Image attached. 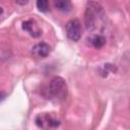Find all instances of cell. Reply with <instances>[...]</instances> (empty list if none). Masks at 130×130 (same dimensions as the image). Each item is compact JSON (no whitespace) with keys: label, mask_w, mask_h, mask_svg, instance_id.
<instances>
[{"label":"cell","mask_w":130,"mask_h":130,"mask_svg":"<svg viewBox=\"0 0 130 130\" xmlns=\"http://www.w3.org/2000/svg\"><path fill=\"white\" fill-rule=\"evenodd\" d=\"M105 11L103 6L94 1H89L86 3L85 7V12H84V22H85V27L87 30L91 31L94 30L98 21H101L105 18Z\"/></svg>","instance_id":"cell-1"},{"label":"cell","mask_w":130,"mask_h":130,"mask_svg":"<svg viewBox=\"0 0 130 130\" xmlns=\"http://www.w3.org/2000/svg\"><path fill=\"white\" fill-rule=\"evenodd\" d=\"M50 95L58 102H61L67 96V84L65 80L60 76H55L49 85Z\"/></svg>","instance_id":"cell-2"},{"label":"cell","mask_w":130,"mask_h":130,"mask_svg":"<svg viewBox=\"0 0 130 130\" xmlns=\"http://www.w3.org/2000/svg\"><path fill=\"white\" fill-rule=\"evenodd\" d=\"M66 35L68 39L73 42L79 41L81 38V25L78 19L73 18L66 23Z\"/></svg>","instance_id":"cell-3"},{"label":"cell","mask_w":130,"mask_h":130,"mask_svg":"<svg viewBox=\"0 0 130 130\" xmlns=\"http://www.w3.org/2000/svg\"><path fill=\"white\" fill-rule=\"evenodd\" d=\"M36 123L42 128H56L60 125V121L50 114L39 115L36 119Z\"/></svg>","instance_id":"cell-4"},{"label":"cell","mask_w":130,"mask_h":130,"mask_svg":"<svg viewBox=\"0 0 130 130\" xmlns=\"http://www.w3.org/2000/svg\"><path fill=\"white\" fill-rule=\"evenodd\" d=\"M50 52H51V47L49 46V44L44 42L35 45L31 50L32 55L37 58H46L50 54Z\"/></svg>","instance_id":"cell-5"},{"label":"cell","mask_w":130,"mask_h":130,"mask_svg":"<svg viewBox=\"0 0 130 130\" xmlns=\"http://www.w3.org/2000/svg\"><path fill=\"white\" fill-rule=\"evenodd\" d=\"M22 29H24L25 31H27L30 36H32L34 38H38L42 35L41 29L39 28L38 24L36 23L35 20L32 19H28L22 22Z\"/></svg>","instance_id":"cell-6"},{"label":"cell","mask_w":130,"mask_h":130,"mask_svg":"<svg viewBox=\"0 0 130 130\" xmlns=\"http://www.w3.org/2000/svg\"><path fill=\"white\" fill-rule=\"evenodd\" d=\"M55 7L62 12H69L72 9V4L68 0H57L54 2Z\"/></svg>","instance_id":"cell-7"},{"label":"cell","mask_w":130,"mask_h":130,"mask_svg":"<svg viewBox=\"0 0 130 130\" xmlns=\"http://www.w3.org/2000/svg\"><path fill=\"white\" fill-rule=\"evenodd\" d=\"M88 41L90 42V45L95 49H101L106 43L105 37H103L101 35H94V36L90 37V39H88Z\"/></svg>","instance_id":"cell-8"},{"label":"cell","mask_w":130,"mask_h":130,"mask_svg":"<svg viewBox=\"0 0 130 130\" xmlns=\"http://www.w3.org/2000/svg\"><path fill=\"white\" fill-rule=\"evenodd\" d=\"M37 7L41 12H47L49 10V2L47 0H38Z\"/></svg>","instance_id":"cell-9"},{"label":"cell","mask_w":130,"mask_h":130,"mask_svg":"<svg viewBox=\"0 0 130 130\" xmlns=\"http://www.w3.org/2000/svg\"><path fill=\"white\" fill-rule=\"evenodd\" d=\"M15 3H16V4H20V5H25V4H27V1H22V2H20V1H16Z\"/></svg>","instance_id":"cell-10"},{"label":"cell","mask_w":130,"mask_h":130,"mask_svg":"<svg viewBox=\"0 0 130 130\" xmlns=\"http://www.w3.org/2000/svg\"><path fill=\"white\" fill-rule=\"evenodd\" d=\"M2 13H3V8H2L1 6H0V15H1Z\"/></svg>","instance_id":"cell-11"}]
</instances>
